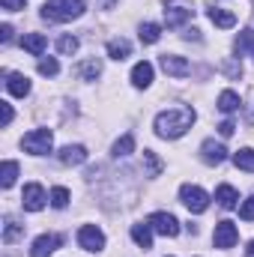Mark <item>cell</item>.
Returning <instances> with one entry per match:
<instances>
[{
    "label": "cell",
    "mask_w": 254,
    "mask_h": 257,
    "mask_svg": "<svg viewBox=\"0 0 254 257\" xmlns=\"http://www.w3.org/2000/svg\"><path fill=\"white\" fill-rule=\"evenodd\" d=\"M194 120H197L194 108H189V105H177V108L159 111L156 120H153V128H156L159 138H165V141H177V138H183V135L194 126Z\"/></svg>",
    "instance_id": "cell-1"
},
{
    "label": "cell",
    "mask_w": 254,
    "mask_h": 257,
    "mask_svg": "<svg viewBox=\"0 0 254 257\" xmlns=\"http://www.w3.org/2000/svg\"><path fill=\"white\" fill-rule=\"evenodd\" d=\"M84 0H45V6H42V18L45 21H75V18H81L84 15Z\"/></svg>",
    "instance_id": "cell-2"
},
{
    "label": "cell",
    "mask_w": 254,
    "mask_h": 257,
    "mask_svg": "<svg viewBox=\"0 0 254 257\" xmlns=\"http://www.w3.org/2000/svg\"><path fill=\"white\" fill-rule=\"evenodd\" d=\"M21 147L30 156H48L54 150V135H51V128H33L21 138Z\"/></svg>",
    "instance_id": "cell-3"
},
{
    "label": "cell",
    "mask_w": 254,
    "mask_h": 257,
    "mask_svg": "<svg viewBox=\"0 0 254 257\" xmlns=\"http://www.w3.org/2000/svg\"><path fill=\"white\" fill-rule=\"evenodd\" d=\"M180 200H183V206L194 212V215H200V212H206V206H209V194L203 192L200 186H191L186 183L183 189H180Z\"/></svg>",
    "instance_id": "cell-4"
},
{
    "label": "cell",
    "mask_w": 254,
    "mask_h": 257,
    "mask_svg": "<svg viewBox=\"0 0 254 257\" xmlns=\"http://www.w3.org/2000/svg\"><path fill=\"white\" fill-rule=\"evenodd\" d=\"M78 245H81L84 251H102V248H105V233H102L96 224H84V227L78 230Z\"/></svg>",
    "instance_id": "cell-5"
},
{
    "label": "cell",
    "mask_w": 254,
    "mask_h": 257,
    "mask_svg": "<svg viewBox=\"0 0 254 257\" xmlns=\"http://www.w3.org/2000/svg\"><path fill=\"white\" fill-rule=\"evenodd\" d=\"M147 224H150L156 233H162V236H177V233H180V221H177L171 212H153V215L147 218Z\"/></svg>",
    "instance_id": "cell-6"
},
{
    "label": "cell",
    "mask_w": 254,
    "mask_h": 257,
    "mask_svg": "<svg viewBox=\"0 0 254 257\" xmlns=\"http://www.w3.org/2000/svg\"><path fill=\"white\" fill-rule=\"evenodd\" d=\"M21 203H24L27 212H39L48 203V194H45V189L39 183H27L24 186V194H21Z\"/></svg>",
    "instance_id": "cell-7"
},
{
    "label": "cell",
    "mask_w": 254,
    "mask_h": 257,
    "mask_svg": "<svg viewBox=\"0 0 254 257\" xmlns=\"http://www.w3.org/2000/svg\"><path fill=\"white\" fill-rule=\"evenodd\" d=\"M236 239H239V230H236L233 221H218V224H215V233H212L215 248H233Z\"/></svg>",
    "instance_id": "cell-8"
},
{
    "label": "cell",
    "mask_w": 254,
    "mask_h": 257,
    "mask_svg": "<svg viewBox=\"0 0 254 257\" xmlns=\"http://www.w3.org/2000/svg\"><path fill=\"white\" fill-rule=\"evenodd\" d=\"M57 245H60V236H57V233H42V236L33 239L30 257H51L54 251H57Z\"/></svg>",
    "instance_id": "cell-9"
},
{
    "label": "cell",
    "mask_w": 254,
    "mask_h": 257,
    "mask_svg": "<svg viewBox=\"0 0 254 257\" xmlns=\"http://www.w3.org/2000/svg\"><path fill=\"white\" fill-rule=\"evenodd\" d=\"M162 69L168 72V75H174V78H186L191 72V63L186 57H180V54H162Z\"/></svg>",
    "instance_id": "cell-10"
},
{
    "label": "cell",
    "mask_w": 254,
    "mask_h": 257,
    "mask_svg": "<svg viewBox=\"0 0 254 257\" xmlns=\"http://www.w3.org/2000/svg\"><path fill=\"white\" fill-rule=\"evenodd\" d=\"M200 159L206 162V165H221L224 159H227V150H224V144H218V141H203L200 144Z\"/></svg>",
    "instance_id": "cell-11"
},
{
    "label": "cell",
    "mask_w": 254,
    "mask_h": 257,
    "mask_svg": "<svg viewBox=\"0 0 254 257\" xmlns=\"http://www.w3.org/2000/svg\"><path fill=\"white\" fill-rule=\"evenodd\" d=\"M153 75H156V69L150 60H141V63H135L132 69V84L138 87V90H147L150 84H153Z\"/></svg>",
    "instance_id": "cell-12"
},
{
    "label": "cell",
    "mask_w": 254,
    "mask_h": 257,
    "mask_svg": "<svg viewBox=\"0 0 254 257\" xmlns=\"http://www.w3.org/2000/svg\"><path fill=\"white\" fill-rule=\"evenodd\" d=\"M6 90H9V96L24 99V96L30 93V78L21 75V72H9V75H6Z\"/></svg>",
    "instance_id": "cell-13"
},
{
    "label": "cell",
    "mask_w": 254,
    "mask_h": 257,
    "mask_svg": "<svg viewBox=\"0 0 254 257\" xmlns=\"http://www.w3.org/2000/svg\"><path fill=\"white\" fill-rule=\"evenodd\" d=\"M87 147H81V144H69V147H63L60 153H57V159L63 162V165H84L87 162Z\"/></svg>",
    "instance_id": "cell-14"
},
{
    "label": "cell",
    "mask_w": 254,
    "mask_h": 257,
    "mask_svg": "<svg viewBox=\"0 0 254 257\" xmlns=\"http://www.w3.org/2000/svg\"><path fill=\"white\" fill-rule=\"evenodd\" d=\"M209 21L215 27H221V30H230L236 24V15L230 9H221V6H209Z\"/></svg>",
    "instance_id": "cell-15"
},
{
    "label": "cell",
    "mask_w": 254,
    "mask_h": 257,
    "mask_svg": "<svg viewBox=\"0 0 254 257\" xmlns=\"http://www.w3.org/2000/svg\"><path fill=\"white\" fill-rule=\"evenodd\" d=\"M21 45H24V51H30V54H36V57H42V54H45V48H48V39H45L42 33H24V36H21Z\"/></svg>",
    "instance_id": "cell-16"
},
{
    "label": "cell",
    "mask_w": 254,
    "mask_h": 257,
    "mask_svg": "<svg viewBox=\"0 0 254 257\" xmlns=\"http://www.w3.org/2000/svg\"><path fill=\"white\" fill-rule=\"evenodd\" d=\"M153 233H156V230H153L150 224H144V221H141V224H132V239H135V245L144 248V251L153 248Z\"/></svg>",
    "instance_id": "cell-17"
},
{
    "label": "cell",
    "mask_w": 254,
    "mask_h": 257,
    "mask_svg": "<svg viewBox=\"0 0 254 257\" xmlns=\"http://www.w3.org/2000/svg\"><path fill=\"white\" fill-rule=\"evenodd\" d=\"M215 200H218V206H224V209H236V206H239V192L224 183V186L215 189Z\"/></svg>",
    "instance_id": "cell-18"
},
{
    "label": "cell",
    "mask_w": 254,
    "mask_h": 257,
    "mask_svg": "<svg viewBox=\"0 0 254 257\" xmlns=\"http://www.w3.org/2000/svg\"><path fill=\"white\" fill-rule=\"evenodd\" d=\"M18 236H24V224H21L15 215H6V218H3V242L12 245Z\"/></svg>",
    "instance_id": "cell-19"
},
{
    "label": "cell",
    "mask_w": 254,
    "mask_h": 257,
    "mask_svg": "<svg viewBox=\"0 0 254 257\" xmlns=\"http://www.w3.org/2000/svg\"><path fill=\"white\" fill-rule=\"evenodd\" d=\"M78 78L81 81H96L99 75H102V60H96V57H90V60H84V63H78Z\"/></svg>",
    "instance_id": "cell-20"
},
{
    "label": "cell",
    "mask_w": 254,
    "mask_h": 257,
    "mask_svg": "<svg viewBox=\"0 0 254 257\" xmlns=\"http://www.w3.org/2000/svg\"><path fill=\"white\" fill-rule=\"evenodd\" d=\"M189 18H191V9H186V6H168V9H165L168 27H180V24L189 21Z\"/></svg>",
    "instance_id": "cell-21"
},
{
    "label": "cell",
    "mask_w": 254,
    "mask_h": 257,
    "mask_svg": "<svg viewBox=\"0 0 254 257\" xmlns=\"http://www.w3.org/2000/svg\"><path fill=\"white\" fill-rule=\"evenodd\" d=\"M15 180H18V162L6 159V162H3V168H0V186H3V189H12V186H15Z\"/></svg>",
    "instance_id": "cell-22"
},
{
    "label": "cell",
    "mask_w": 254,
    "mask_h": 257,
    "mask_svg": "<svg viewBox=\"0 0 254 257\" xmlns=\"http://www.w3.org/2000/svg\"><path fill=\"white\" fill-rule=\"evenodd\" d=\"M129 54H132V42L129 39H111L108 42V57L111 60H126Z\"/></svg>",
    "instance_id": "cell-23"
},
{
    "label": "cell",
    "mask_w": 254,
    "mask_h": 257,
    "mask_svg": "<svg viewBox=\"0 0 254 257\" xmlns=\"http://www.w3.org/2000/svg\"><path fill=\"white\" fill-rule=\"evenodd\" d=\"M138 36H141V42H144V45H156V42L162 39V27H159V24H153V21H147V24H141Z\"/></svg>",
    "instance_id": "cell-24"
},
{
    "label": "cell",
    "mask_w": 254,
    "mask_h": 257,
    "mask_svg": "<svg viewBox=\"0 0 254 257\" xmlns=\"http://www.w3.org/2000/svg\"><path fill=\"white\" fill-rule=\"evenodd\" d=\"M239 96L233 93V90H224L221 96H218V111H224V114H233V111H239Z\"/></svg>",
    "instance_id": "cell-25"
},
{
    "label": "cell",
    "mask_w": 254,
    "mask_h": 257,
    "mask_svg": "<svg viewBox=\"0 0 254 257\" xmlns=\"http://www.w3.org/2000/svg\"><path fill=\"white\" fill-rule=\"evenodd\" d=\"M111 153H114V159H126V156H132V153H135V138H132V135H123V138L111 147Z\"/></svg>",
    "instance_id": "cell-26"
},
{
    "label": "cell",
    "mask_w": 254,
    "mask_h": 257,
    "mask_svg": "<svg viewBox=\"0 0 254 257\" xmlns=\"http://www.w3.org/2000/svg\"><path fill=\"white\" fill-rule=\"evenodd\" d=\"M233 165L239 168V171H248V174H254V150H239V153H233Z\"/></svg>",
    "instance_id": "cell-27"
},
{
    "label": "cell",
    "mask_w": 254,
    "mask_h": 257,
    "mask_svg": "<svg viewBox=\"0 0 254 257\" xmlns=\"http://www.w3.org/2000/svg\"><path fill=\"white\" fill-rule=\"evenodd\" d=\"M144 162H147V177H159L162 174V162L153 150H144Z\"/></svg>",
    "instance_id": "cell-28"
},
{
    "label": "cell",
    "mask_w": 254,
    "mask_h": 257,
    "mask_svg": "<svg viewBox=\"0 0 254 257\" xmlns=\"http://www.w3.org/2000/svg\"><path fill=\"white\" fill-rule=\"evenodd\" d=\"M51 206H54V209H66V206H69V189L54 186V189H51Z\"/></svg>",
    "instance_id": "cell-29"
},
{
    "label": "cell",
    "mask_w": 254,
    "mask_h": 257,
    "mask_svg": "<svg viewBox=\"0 0 254 257\" xmlns=\"http://www.w3.org/2000/svg\"><path fill=\"white\" fill-rule=\"evenodd\" d=\"M78 48H81L78 36H60V42H57V51H60V54H66V57H69V54H75Z\"/></svg>",
    "instance_id": "cell-30"
},
{
    "label": "cell",
    "mask_w": 254,
    "mask_h": 257,
    "mask_svg": "<svg viewBox=\"0 0 254 257\" xmlns=\"http://www.w3.org/2000/svg\"><path fill=\"white\" fill-rule=\"evenodd\" d=\"M60 72V63L54 60V57H42L39 60V75H45V78H54Z\"/></svg>",
    "instance_id": "cell-31"
},
{
    "label": "cell",
    "mask_w": 254,
    "mask_h": 257,
    "mask_svg": "<svg viewBox=\"0 0 254 257\" xmlns=\"http://www.w3.org/2000/svg\"><path fill=\"white\" fill-rule=\"evenodd\" d=\"M239 218H245V221H254V197H245V200L239 203Z\"/></svg>",
    "instance_id": "cell-32"
},
{
    "label": "cell",
    "mask_w": 254,
    "mask_h": 257,
    "mask_svg": "<svg viewBox=\"0 0 254 257\" xmlns=\"http://www.w3.org/2000/svg\"><path fill=\"white\" fill-rule=\"evenodd\" d=\"M236 48H251V54H254V33H251V30H242V33H239Z\"/></svg>",
    "instance_id": "cell-33"
},
{
    "label": "cell",
    "mask_w": 254,
    "mask_h": 257,
    "mask_svg": "<svg viewBox=\"0 0 254 257\" xmlns=\"http://www.w3.org/2000/svg\"><path fill=\"white\" fill-rule=\"evenodd\" d=\"M12 117H15V114H12V105H9V102H0V123H3V126H9V123H12Z\"/></svg>",
    "instance_id": "cell-34"
},
{
    "label": "cell",
    "mask_w": 254,
    "mask_h": 257,
    "mask_svg": "<svg viewBox=\"0 0 254 257\" xmlns=\"http://www.w3.org/2000/svg\"><path fill=\"white\" fill-rule=\"evenodd\" d=\"M0 6H3V9H9V12H18V9H24V6H27V0H0Z\"/></svg>",
    "instance_id": "cell-35"
},
{
    "label": "cell",
    "mask_w": 254,
    "mask_h": 257,
    "mask_svg": "<svg viewBox=\"0 0 254 257\" xmlns=\"http://www.w3.org/2000/svg\"><path fill=\"white\" fill-rule=\"evenodd\" d=\"M218 132H221V138H230V135H233V132H236V126H233V123H230V120H224V123H221V126H218Z\"/></svg>",
    "instance_id": "cell-36"
},
{
    "label": "cell",
    "mask_w": 254,
    "mask_h": 257,
    "mask_svg": "<svg viewBox=\"0 0 254 257\" xmlns=\"http://www.w3.org/2000/svg\"><path fill=\"white\" fill-rule=\"evenodd\" d=\"M0 42H3V45H6V42H12V27H9V24H3V27H0Z\"/></svg>",
    "instance_id": "cell-37"
},
{
    "label": "cell",
    "mask_w": 254,
    "mask_h": 257,
    "mask_svg": "<svg viewBox=\"0 0 254 257\" xmlns=\"http://www.w3.org/2000/svg\"><path fill=\"white\" fill-rule=\"evenodd\" d=\"M245 257H254V239L248 242V248H245Z\"/></svg>",
    "instance_id": "cell-38"
}]
</instances>
